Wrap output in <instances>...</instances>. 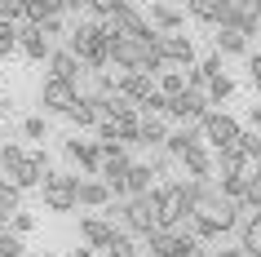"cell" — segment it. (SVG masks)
<instances>
[{
    "mask_svg": "<svg viewBox=\"0 0 261 257\" xmlns=\"http://www.w3.org/2000/svg\"><path fill=\"white\" fill-rule=\"evenodd\" d=\"M124 230L128 235H138V240H146L155 226H160V195L155 191H146V195H128L124 200Z\"/></svg>",
    "mask_w": 261,
    "mask_h": 257,
    "instance_id": "obj_1",
    "label": "cell"
},
{
    "mask_svg": "<svg viewBox=\"0 0 261 257\" xmlns=\"http://www.w3.org/2000/svg\"><path fill=\"white\" fill-rule=\"evenodd\" d=\"M80 173H49L44 177V186H40V200H44V208L49 213H75L80 208Z\"/></svg>",
    "mask_w": 261,
    "mask_h": 257,
    "instance_id": "obj_2",
    "label": "cell"
},
{
    "mask_svg": "<svg viewBox=\"0 0 261 257\" xmlns=\"http://www.w3.org/2000/svg\"><path fill=\"white\" fill-rule=\"evenodd\" d=\"M36 102H40L44 115H67L75 102H80V84H71V80H58V76H44L40 84V94H36Z\"/></svg>",
    "mask_w": 261,
    "mask_h": 257,
    "instance_id": "obj_3",
    "label": "cell"
},
{
    "mask_svg": "<svg viewBox=\"0 0 261 257\" xmlns=\"http://www.w3.org/2000/svg\"><path fill=\"white\" fill-rule=\"evenodd\" d=\"M62 155H67L71 169H80V177L102 173V142H89V137L71 133V137H62Z\"/></svg>",
    "mask_w": 261,
    "mask_h": 257,
    "instance_id": "obj_4",
    "label": "cell"
},
{
    "mask_svg": "<svg viewBox=\"0 0 261 257\" xmlns=\"http://www.w3.org/2000/svg\"><path fill=\"white\" fill-rule=\"evenodd\" d=\"M239 137H244V124L234 120V115H226V111H208L204 115V142L213 151H221V147H234V142H239Z\"/></svg>",
    "mask_w": 261,
    "mask_h": 257,
    "instance_id": "obj_5",
    "label": "cell"
},
{
    "mask_svg": "<svg viewBox=\"0 0 261 257\" xmlns=\"http://www.w3.org/2000/svg\"><path fill=\"white\" fill-rule=\"evenodd\" d=\"M155 44H160L164 62H173V67H195V62H199L195 40H191V36H181V31H160V36H155Z\"/></svg>",
    "mask_w": 261,
    "mask_h": 257,
    "instance_id": "obj_6",
    "label": "cell"
},
{
    "mask_svg": "<svg viewBox=\"0 0 261 257\" xmlns=\"http://www.w3.org/2000/svg\"><path fill=\"white\" fill-rule=\"evenodd\" d=\"M177 169H181V177H217V155H213L208 142H191L177 155Z\"/></svg>",
    "mask_w": 261,
    "mask_h": 257,
    "instance_id": "obj_7",
    "label": "cell"
},
{
    "mask_svg": "<svg viewBox=\"0 0 261 257\" xmlns=\"http://www.w3.org/2000/svg\"><path fill=\"white\" fill-rule=\"evenodd\" d=\"M208 111H213V98H208V89H186V94H177L173 102H168V120H204Z\"/></svg>",
    "mask_w": 261,
    "mask_h": 257,
    "instance_id": "obj_8",
    "label": "cell"
},
{
    "mask_svg": "<svg viewBox=\"0 0 261 257\" xmlns=\"http://www.w3.org/2000/svg\"><path fill=\"white\" fill-rule=\"evenodd\" d=\"M146 18H151L155 31H181L191 14H186L181 0H151V5H146Z\"/></svg>",
    "mask_w": 261,
    "mask_h": 257,
    "instance_id": "obj_9",
    "label": "cell"
},
{
    "mask_svg": "<svg viewBox=\"0 0 261 257\" xmlns=\"http://www.w3.org/2000/svg\"><path fill=\"white\" fill-rule=\"evenodd\" d=\"M18 49H22V58H31V62H49V58H54V40H49L44 27H36V22H18Z\"/></svg>",
    "mask_w": 261,
    "mask_h": 257,
    "instance_id": "obj_10",
    "label": "cell"
},
{
    "mask_svg": "<svg viewBox=\"0 0 261 257\" xmlns=\"http://www.w3.org/2000/svg\"><path fill=\"white\" fill-rule=\"evenodd\" d=\"M49 76H58V80H71V84H84L89 67H84V58L75 54L71 44H62V49H54V58H49Z\"/></svg>",
    "mask_w": 261,
    "mask_h": 257,
    "instance_id": "obj_11",
    "label": "cell"
},
{
    "mask_svg": "<svg viewBox=\"0 0 261 257\" xmlns=\"http://www.w3.org/2000/svg\"><path fill=\"white\" fill-rule=\"evenodd\" d=\"M213 49L221 58H248L252 54V36H244L239 27H213Z\"/></svg>",
    "mask_w": 261,
    "mask_h": 257,
    "instance_id": "obj_12",
    "label": "cell"
},
{
    "mask_svg": "<svg viewBox=\"0 0 261 257\" xmlns=\"http://www.w3.org/2000/svg\"><path fill=\"white\" fill-rule=\"evenodd\" d=\"M217 155V177H252L257 173V164L244 155V147L234 142V147H221V151H213Z\"/></svg>",
    "mask_w": 261,
    "mask_h": 257,
    "instance_id": "obj_13",
    "label": "cell"
},
{
    "mask_svg": "<svg viewBox=\"0 0 261 257\" xmlns=\"http://www.w3.org/2000/svg\"><path fill=\"white\" fill-rule=\"evenodd\" d=\"M234 244H244L248 257H261V208H244V222L234 230Z\"/></svg>",
    "mask_w": 261,
    "mask_h": 257,
    "instance_id": "obj_14",
    "label": "cell"
},
{
    "mask_svg": "<svg viewBox=\"0 0 261 257\" xmlns=\"http://www.w3.org/2000/svg\"><path fill=\"white\" fill-rule=\"evenodd\" d=\"M80 208H107L111 200H115V191L102 182V177H80Z\"/></svg>",
    "mask_w": 261,
    "mask_h": 257,
    "instance_id": "obj_15",
    "label": "cell"
},
{
    "mask_svg": "<svg viewBox=\"0 0 261 257\" xmlns=\"http://www.w3.org/2000/svg\"><path fill=\"white\" fill-rule=\"evenodd\" d=\"M155 89H160V84H155V71H128V80L120 84V94L128 98V102H138V107L155 94Z\"/></svg>",
    "mask_w": 261,
    "mask_h": 257,
    "instance_id": "obj_16",
    "label": "cell"
},
{
    "mask_svg": "<svg viewBox=\"0 0 261 257\" xmlns=\"http://www.w3.org/2000/svg\"><path fill=\"white\" fill-rule=\"evenodd\" d=\"M111 235H115V222H111V217H84L80 222V240L93 244V248H107Z\"/></svg>",
    "mask_w": 261,
    "mask_h": 257,
    "instance_id": "obj_17",
    "label": "cell"
},
{
    "mask_svg": "<svg viewBox=\"0 0 261 257\" xmlns=\"http://www.w3.org/2000/svg\"><path fill=\"white\" fill-rule=\"evenodd\" d=\"M168 115H151V111H142V147L151 151V147H164L168 142Z\"/></svg>",
    "mask_w": 261,
    "mask_h": 257,
    "instance_id": "obj_18",
    "label": "cell"
},
{
    "mask_svg": "<svg viewBox=\"0 0 261 257\" xmlns=\"http://www.w3.org/2000/svg\"><path fill=\"white\" fill-rule=\"evenodd\" d=\"M27 160H31V151H27V147L5 142V147H0V177H9V182H14V177L27 169Z\"/></svg>",
    "mask_w": 261,
    "mask_h": 257,
    "instance_id": "obj_19",
    "label": "cell"
},
{
    "mask_svg": "<svg viewBox=\"0 0 261 257\" xmlns=\"http://www.w3.org/2000/svg\"><path fill=\"white\" fill-rule=\"evenodd\" d=\"M155 84H160L168 98L186 94V89H191V67H173V62H164V71L155 76Z\"/></svg>",
    "mask_w": 261,
    "mask_h": 257,
    "instance_id": "obj_20",
    "label": "cell"
},
{
    "mask_svg": "<svg viewBox=\"0 0 261 257\" xmlns=\"http://www.w3.org/2000/svg\"><path fill=\"white\" fill-rule=\"evenodd\" d=\"M58 14H67V0H27L22 5V22H49V18H58Z\"/></svg>",
    "mask_w": 261,
    "mask_h": 257,
    "instance_id": "obj_21",
    "label": "cell"
},
{
    "mask_svg": "<svg viewBox=\"0 0 261 257\" xmlns=\"http://www.w3.org/2000/svg\"><path fill=\"white\" fill-rule=\"evenodd\" d=\"M177 240H181V230L155 226L151 235H146V248H151V257H173V253H177Z\"/></svg>",
    "mask_w": 261,
    "mask_h": 257,
    "instance_id": "obj_22",
    "label": "cell"
},
{
    "mask_svg": "<svg viewBox=\"0 0 261 257\" xmlns=\"http://www.w3.org/2000/svg\"><path fill=\"white\" fill-rule=\"evenodd\" d=\"M146 191H155V169H151V160H133V169H128V195H146Z\"/></svg>",
    "mask_w": 261,
    "mask_h": 257,
    "instance_id": "obj_23",
    "label": "cell"
},
{
    "mask_svg": "<svg viewBox=\"0 0 261 257\" xmlns=\"http://www.w3.org/2000/svg\"><path fill=\"white\" fill-rule=\"evenodd\" d=\"M62 120H67V124H75V129H97V107L80 94V102H75V107H71L67 115H62Z\"/></svg>",
    "mask_w": 261,
    "mask_h": 257,
    "instance_id": "obj_24",
    "label": "cell"
},
{
    "mask_svg": "<svg viewBox=\"0 0 261 257\" xmlns=\"http://www.w3.org/2000/svg\"><path fill=\"white\" fill-rule=\"evenodd\" d=\"M107 257H142V248H138V235H128V230H115L111 235V244L102 248Z\"/></svg>",
    "mask_w": 261,
    "mask_h": 257,
    "instance_id": "obj_25",
    "label": "cell"
},
{
    "mask_svg": "<svg viewBox=\"0 0 261 257\" xmlns=\"http://www.w3.org/2000/svg\"><path fill=\"white\" fill-rule=\"evenodd\" d=\"M173 257H213V248H208L199 235H191V230H181V240H177V253Z\"/></svg>",
    "mask_w": 261,
    "mask_h": 257,
    "instance_id": "obj_26",
    "label": "cell"
},
{
    "mask_svg": "<svg viewBox=\"0 0 261 257\" xmlns=\"http://www.w3.org/2000/svg\"><path fill=\"white\" fill-rule=\"evenodd\" d=\"M22 137H27V142H44V137H49V115H44V111L27 115V120H22Z\"/></svg>",
    "mask_w": 261,
    "mask_h": 257,
    "instance_id": "obj_27",
    "label": "cell"
},
{
    "mask_svg": "<svg viewBox=\"0 0 261 257\" xmlns=\"http://www.w3.org/2000/svg\"><path fill=\"white\" fill-rule=\"evenodd\" d=\"M0 208H5V213H18V208H22V186L9 182V177H0Z\"/></svg>",
    "mask_w": 261,
    "mask_h": 257,
    "instance_id": "obj_28",
    "label": "cell"
},
{
    "mask_svg": "<svg viewBox=\"0 0 261 257\" xmlns=\"http://www.w3.org/2000/svg\"><path fill=\"white\" fill-rule=\"evenodd\" d=\"M18 49V22L14 18H0V58H9Z\"/></svg>",
    "mask_w": 261,
    "mask_h": 257,
    "instance_id": "obj_29",
    "label": "cell"
},
{
    "mask_svg": "<svg viewBox=\"0 0 261 257\" xmlns=\"http://www.w3.org/2000/svg\"><path fill=\"white\" fill-rule=\"evenodd\" d=\"M230 94H234V80H230V76H226V71L208 80V98H213V107H217V102H226V98H230Z\"/></svg>",
    "mask_w": 261,
    "mask_h": 257,
    "instance_id": "obj_30",
    "label": "cell"
},
{
    "mask_svg": "<svg viewBox=\"0 0 261 257\" xmlns=\"http://www.w3.org/2000/svg\"><path fill=\"white\" fill-rule=\"evenodd\" d=\"M0 257H27V244L14 230H0Z\"/></svg>",
    "mask_w": 261,
    "mask_h": 257,
    "instance_id": "obj_31",
    "label": "cell"
},
{
    "mask_svg": "<svg viewBox=\"0 0 261 257\" xmlns=\"http://www.w3.org/2000/svg\"><path fill=\"white\" fill-rule=\"evenodd\" d=\"M239 147H244V155H248L252 164H261V129H244Z\"/></svg>",
    "mask_w": 261,
    "mask_h": 257,
    "instance_id": "obj_32",
    "label": "cell"
},
{
    "mask_svg": "<svg viewBox=\"0 0 261 257\" xmlns=\"http://www.w3.org/2000/svg\"><path fill=\"white\" fill-rule=\"evenodd\" d=\"M217 182H221V191H226L230 200H239V204H244L248 186H252V177H217Z\"/></svg>",
    "mask_w": 261,
    "mask_h": 257,
    "instance_id": "obj_33",
    "label": "cell"
},
{
    "mask_svg": "<svg viewBox=\"0 0 261 257\" xmlns=\"http://www.w3.org/2000/svg\"><path fill=\"white\" fill-rule=\"evenodd\" d=\"M181 5H186V14H191V18H199V22L213 27V0H181Z\"/></svg>",
    "mask_w": 261,
    "mask_h": 257,
    "instance_id": "obj_34",
    "label": "cell"
},
{
    "mask_svg": "<svg viewBox=\"0 0 261 257\" xmlns=\"http://www.w3.org/2000/svg\"><path fill=\"white\" fill-rule=\"evenodd\" d=\"M195 67H199V71H204V76H208V80H213V76H221V71H226V62H221V54H217V49H213V54H204V58H199V62H195Z\"/></svg>",
    "mask_w": 261,
    "mask_h": 257,
    "instance_id": "obj_35",
    "label": "cell"
},
{
    "mask_svg": "<svg viewBox=\"0 0 261 257\" xmlns=\"http://www.w3.org/2000/svg\"><path fill=\"white\" fill-rule=\"evenodd\" d=\"M9 230H14V235H31V230H36V213L18 208V213H14V222H9Z\"/></svg>",
    "mask_w": 261,
    "mask_h": 257,
    "instance_id": "obj_36",
    "label": "cell"
},
{
    "mask_svg": "<svg viewBox=\"0 0 261 257\" xmlns=\"http://www.w3.org/2000/svg\"><path fill=\"white\" fill-rule=\"evenodd\" d=\"M67 22H71V14H58V18H49V22H40V27H44V36H49V40H58V36H71Z\"/></svg>",
    "mask_w": 261,
    "mask_h": 257,
    "instance_id": "obj_37",
    "label": "cell"
},
{
    "mask_svg": "<svg viewBox=\"0 0 261 257\" xmlns=\"http://www.w3.org/2000/svg\"><path fill=\"white\" fill-rule=\"evenodd\" d=\"M244 62H248V80H252V89H257V84H261V49H252Z\"/></svg>",
    "mask_w": 261,
    "mask_h": 257,
    "instance_id": "obj_38",
    "label": "cell"
},
{
    "mask_svg": "<svg viewBox=\"0 0 261 257\" xmlns=\"http://www.w3.org/2000/svg\"><path fill=\"white\" fill-rule=\"evenodd\" d=\"M0 18H14V22H22V0H0Z\"/></svg>",
    "mask_w": 261,
    "mask_h": 257,
    "instance_id": "obj_39",
    "label": "cell"
},
{
    "mask_svg": "<svg viewBox=\"0 0 261 257\" xmlns=\"http://www.w3.org/2000/svg\"><path fill=\"white\" fill-rule=\"evenodd\" d=\"M213 257H248L244 244H230V248H213Z\"/></svg>",
    "mask_w": 261,
    "mask_h": 257,
    "instance_id": "obj_40",
    "label": "cell"
},
{
    "mask_svg": "<svg viewBox=\"0 0 261 257\" xmlns=\"http://www.w3.org/2000/svg\"><path fill=\"white\" fill-rule=\"evenodd\" d=\"M248 124H252V129H261V102H252V107H248Z\"/></svg>",
    "mask_w": 261,
    "mask_h": 257,
    "instance_id": "obj_41",
    "label": "cell"
},
{
    "mask_svg": "<svg viewBox=\"0 0 261 257\" xmlns=\"http://www.w3.org/2000/svg\"><path fill=\"white\" fill-rule=\"evenodd\" d=\"M71 257H93V244H80V248H71Z\"/></svg>",
    "mask_w": 261,
    "mask_h": 257,
    "instance_id": "obj_42",
    "label": "cell"
},
{
    "mask_svg": "<svg viewBox=\"0 0 261 257\" xmlns=\"http://www.w3.org/2000/svg\"><path fill=\"white\" fill-rule=\"evenodd\" d=\"M31 257H62V253H31ZM67 257H71V253H67Z\"/></svg>",
    "mask_w": 261,
    "mask_h": 257,
    "instance_id": "obj_43",
    "label": "cell"
},
{
    "mask_svg": "<svg viewBox=\"0 0 261 257\" xmlns=\"http://www.w3.org/2000/svg\"><path fill=\"white\" fill-rule=\"evenodd\" d=\"M5 111H9V102H5V94H0V115H5Z\"/></svg>",
    "mask_w": 261,
    "mask_h": 257,
    "instance_id": "obj_44",
    "label": "cell"
},
{
    "mask_svg": "<svg viewBox=\"0 0 261 257\" xmlns=\"http://www.w3.org/2000/svg\"><path fill=\"white\" fill-rule=\"evenodd\" d=\"M0 147H5V129H0Z\"/></svg>",
    "mask_w": 261,
    "mask_h": 257,
    "instance_id": "obj_45",
    "label": "cell"
},
{
    "mask_svg": "<svg viewBox=\"0 0 261 257\" xmlns=\"http://www.w3.org/2000/svg\"><path fill=\"white\" fill-rule=\"evenodd\" d=\"M133 5H151V0H133Z\"/></svg>",
    "mask_w": 261,
    "mask_h": 257,
    "instance_id": "obj_46",
    "label": "cell"
},
{
    "mask_svg": "<svg viewBox=\"0 0 261 257\" xmlns=\"http://www.w3.org/2000/svg\"><path fill=\"white\" fill-rule=\"evenodd\" d=\"M257 177H261V164H257Z\"/></svg>",
    "mask_w": 261,
    "mask_h": 257,
    "instance_id": "obj_47",
    "label": "cell"
}]
</instances>
